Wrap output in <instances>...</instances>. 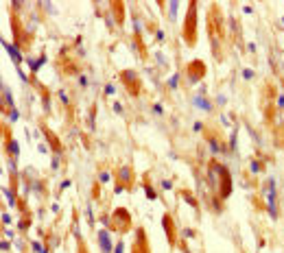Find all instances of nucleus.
Masks as SVG:
<instances>
[{
  "label": "nucleus",
  "mask_w": 284,
  "mask_h": 253,
  "mask_svg": "<svg viewBox=\"0 0 284 253\" xmlns=\"http://www.w3.org/2000/svg\"><path fill=\"white\" fill-rule=\"evenodd\" d=\"M214 166V170L221 175V196L225 199V196H229V192H232V179H229V172H227V168L223 166V164H212Z\"/></svg>",
  "instance_id": "f257e3e1"
},
{
  "label": "nucleus",
  "mask_w": 284,
  "mask_h": 253,
  "mask_svg": "<svg viewBox=\"0 0 284 253\" xmlns=\"http://www.w3.org/2000/svg\"><path fill=\"white\" fill-rule=\"evenodd\" d=\"M267 210H269V216L271 218H278V207H275V181L269 179L267 181Z\"/></svg>",
  "instance_id": "f03ea898"
},
{
  "label": "nucleus",
  "mask_w": 284,
  "mask_h": 253,
  "mask_svg": "<svg viewBox=\"0 0 284 253\" xmlns=\"http://www.w3.org/2000/svg\"><path fill=\"white\" fill-rule=\"evenodd\" d=\"M184 37L188 42L195 39V2L190 5V11H188V18H186V31H184Z\"/></svg>",
  "instance_id": "7ed1b4c3"
},
{
  "label": "nucleus",
  "mask_w": 284,
  "mask_h": 253,
  "mask_svg": "<svg viewBox=\"0 0 284 253\" xmlns=\"http://www.w3.org/2000/svg\"><path fill=\"white\" fill-rule=\"evenodd\" d=\"M2 48H5L7 53L11 55V59H13L15 63H22V57H20V53H18V48H15V46H11L7 39H2Z\"/></svg>",
  "instance_id": "20e7f679"
},
{
  "label": "nucleus",
  "mask_w": 284,
  "mask_h": 253,
  "mask_svg": "<svg viewBox=\"0 0 284 253\" xmlns=\"http://www.w3.org/2000/svg\"><path fill=\"white\" fill-rule=\"evenodd\" d=\"M99 242H101V247H103L105 253H112V242H109V234L107 231H101L99 234Z\"/></svg>",
  "instance_id": "39448f33"
},
{
  "label": "nucleus",
  "mask_w": 284,
  "mask_h": 253,
  "mask_svg": "<svg viewBox=\"0 0 284 253\" xmlns=\"http://www.w3.org/2000/svg\"><path fill=\"white\" fill-rule=\"evenodd\" d=\"M162 225L166 227V234H168V242L173 244V242H175V231H173V223H171V216H164Z\"/></svg>",
  "instance_id": "423d86ee"
},
{
  "label": "nucleus",
  "mask_w": 284,
  "mask_h": 253,
  "mask_svg": "<svg viewBox=\"0 0 284 253\" xmlns=\"http://www.w3.org/2000/svg\"><path fill=\"white\" fill-rule=\"evenodd\" d=\"M203 74V66L197 61V63H193V68H190V81L195 83V81H199V77Z\"/></svg>",
  "instance_id": "0eeeda50"
},
{
  "label": "nucleus",
  "mask_w": 284,
  "mask_h": 253,
  "mask_svg": "<svg viewBox=\"0 0 284 253\" xmlns=\"http://www.w3.org/2000/svg\"><path fill=\"white\" fill-rule=\"evenodd\" d=\"M195 105H197V107H201V109H205V111H210V109H212V105L208 103V100H205L203 96H195Z\"/></svg>",
  "instance_id": "6e6552de"
},
{
  "label": "nucleus",
  "mask_w": 284,
  "mask_h": 253,
  "mask_svg": "<svg viewBox=\"0 0 284 253\" xmlns=\"http://www.w3.org/2000/svg\"><path fill=\"white\" fill-rule=\"evenodd\" d=\"M44 61H46V57H39V59H31V61H29V68H31L33 72H37V70H39V68L44 66Z\"/></svg>",
  "instance_id": "1a4fd4ad"
},
{
  "label": "nucleus",
  "mask_w": 284,
  "mask_h": 253,
  "mask_svg": "<svg viewBox=\"0 0 284 253\" xmlns=\"http://www.w3.org/2000/svg\"><path fill=\"white\" fill-rule=\"evenodd\" d=\"M123 81H125L127 85H129V83H136V72H133V70H125V72H123Z\"/></svg>",
  "instance_id": "9d476101"
},
{
  "label": "nucleus",
  "mask_w": 284,
  "mask_h": 253,
  "mask_svg": "<svg viewBox=\"0 0 284 253\" xmlns=\"http://www.w3.org/2000/svg\"><path fill=\"white\" fill-rule=\"evenodd\" d=\"M210 151H212V153H219V151H221V144H219L214 138L210 140Z\"/></svg>",
  "instance_id": "9b49d317"
},
{
  "label": "nucleus",
  "mask_w": 284,
  "mask_h": 253,
  "mask_svg": "<svg viewBox=\"0 0 284 253\" xmlns=\"http://www.w3.org/2000/svg\"><path fill=\"white\" fill-rule=\"evenodd\" d=\"M2 94H5V100H7V105L11 107V105H13V100H11V92H9V87H2Z\"/></svg>",
  "instance_id": "f8f14e48"
},
{
  "label": "nucleus",
  "mask_w": 284,
  "mask_h": 253,
  "mask_svg": "<svg viewBox=\"0 0 284 253\" xmlns=\"http://www.w3.org/2000/svg\"><path fill=\"white\" fill-rule=\"evenodd\" d=\"M9 153H11V155H18V142H15V140L9 142Z\"/></svg>",
  "instance_id": "ddd939ff"
},
{
  "label": "nucleus",
  "mask_w": 284,
  "mask_h": 253,
  "mask_svg": "<svg viewBox=\"0 0 284 253\" xmlns=\"http://www.w3.org/2000/svg\"><path fill=\"white\" fill-rule=\"evenodd\" d=\"M144 192H147V196H149V199H155V190H153L149 183H144Z\"/></svg>",
  "instance_id": "4468645a"
},
{
  "label": "nucleus",
  "mask_w": 284,
  "mask_h": 253,
  "mask_svg": "<svg viewBox=\"0 0 284 253\" xmlns=\"http://www.w3.org/2000/svg\"><path fill=\"white\" fill-rule=\"evenodd\" d=\"M5 196L9 199V203H11V205H15V196H13V192H11V190H7V188H5Z\"/></svg>",
  "instance_id": "2eb2a0df"
},
{
  "label": "nucleus",
  "mask_w": 284,
  "mask_h": 253,
  "mask_svg": "<svg viewBox=\"0 0 284 253\" xmlns=\"http://www.w3.org/2000/svg\"><path fill=\"white\" fill-rule=\"evenodd\" d=\"M33 251H37V253H48V251H46V247H42L39 242H33Z\"/></svg>",
  "instance_id": "dca6fc26"
},
{
  "label": "nucleus",
  "mask_w": 284,
  "mask_h": 253,
  "mask_svg": "<svg viewBox=\"0 0 284 253\" xmlns=\"http://www.w3.org/2000/svg\"><path fill=\"white\" fill-rule=\"evenodd\" d=\"M127 177H131L129 168H120V179H123V181H127Z\"/></svg>",
  "instance_id": "f3484780"
},
{
  "label": "nucleus",
  "mask_w": 284,
  "mask_h": 253,
  "mask_svg": "<svg viewBox=\"0 0 284 253\" xmlns=\"http://www.w3.org/2000/svg\"><path fill=\"white\" fill-rule=\"evenodd\" d=\"M181 196H184V199H186V201H188L190 205H197V201H195V199H193L190 194H188V192H181Z\"/></svg>",
  "instance_id": "a211bd4d"
},
{
  "label": "nucleus",
  "mask_w": 284,
  "mask_h": 253,
  "mask_svg": "<svg viewBox=\"0 0 284 253\" xmlns=\"http://www.w3.org/2000/svg\"><path fill=\"white\" fill-rule=\"evenodd\" d=\"M249 168H251V172H258V170H260V164H258V162H251Z\"/></svg>",
  "instance_id": "6ab92c4d"
},
{
  "label": "nucleus",
  "mask_w": 284,
  "mask_h": 253,
  "mask_svg": "<svg viewBox=\"0 0 284 253\" xmlns=\"http://www.w3.org/2000/svg\"><path fill=\"white\" fill-rule=\"evenodd\" d=\"M177 79H179V77H177V74H175V77H173V79L168 81V85H171V87H177Z\"/></svg>",
  "instance_id": "aec40b11"
},
{
  "label": "nucleus",
  "mask_w": 284,
  "mask_h": 253,
  "mask_svg": "<svg viewBox=\"0 0 284 253\" xmlns=\"http://www.w3.org/2000/svg\"><path fill=\"white\" fill-rule=\"evenodd\" d=\"M105 94L112 96V94H114V85H105Z\"/></svg>",
  "instance_id": "412c9836"
},
{
  "label": "nucleus",
  "mask_w": 284,
  "mask_h": 253,
  "mask_svg": "<svg viewBox=\"0 0 284 253\" xmlns=\"http://www.w3.org/2000/svg\"><path fill=\"white\" fill-rule=\"evenodd\" d=\"M2 223L9 225V223H11V216H9V214H2Z\"/></svg>",
  "instance_id": "4be33fe9"
},
{
  "label": "nucleus",
  "mask_w": 284,
  "mask_h": 253,
  "mask_svg": "<svg viewBox=\"0 0 284 253\" xmlns=\"http://www.w3.org/2000/svg\"><path fill=\"white\" fill-rule=\"evenodd\" d=\"M243 77H245V79H251V77H254V72H251V70H245V72H243Z\"/></svg>",
  "instance_id": "5701e85b"
},
{
  "label": "nucleus",
  "mask_w": 284,
  "mask_h": 253,
  "mask_svg": "<svg viewBox=\"0 0 284 253\" xmlns=\"http://www.w3.org/2000/svg\"><path fill=\"white\" fill-rule=\"evenodd\" d=\"M123 249H125L123 242H118V244H116V253H123Z\"/></svg>",
  "instance_id": "b1692460"
},
{
  "label": "nucleus",
  "mask_w": 284,
  "mask_h": 253,
  "mask_svg": "<svg viewBox=\"0 0 284 253\" xmlns=\"http://www.w3.org/2000/svg\"><path fill=\"white\" fill-rule=\"evenodd\" d=\"M101 181H103V183H105V181H109V175H107V172H103V175H101Z\"/></svg>",
  "instance_id": "393cba45"
},
{
  "label": "nucleus",
  "mask_w": 284,
  "mask_h": 253,
  "mask_svg": "<svg viewBox=\"0 0 284 253\" xmlns=\"http://www.w3.org/2000/svg\"><path fill=\"white\" fill-rule=\"evenodd\" d=\"M184 238H193V231L190 229H184Z\"/></svg>",
  "instance_id": "a878e982"
},
{
  "label": "nucleus",
  "mask_w": 284,
  "mask_h": 253,
  "mask_svg": "<svg viewBox=\"0 0 284 253\" xmlns=\"http://www.w3.org/2000/svg\"><path fill=\"white\" fill-rule=\"evenodd\" d=\"M171 186H173L171 181H162V188H166V190H171Z\"/></svg>",
  "instance_id": "bb28decb"
}]
</instances>
